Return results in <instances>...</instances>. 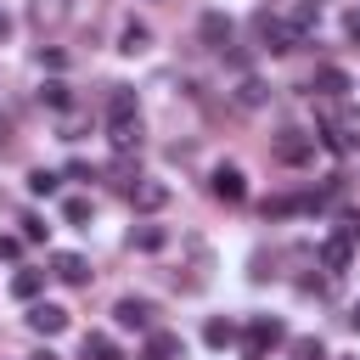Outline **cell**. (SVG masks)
<instances>
[{"label":"cell","instance_id":"6da1fadb","mask_svg":"<svg viewBox=\"0 0 360 360\" xmlns=\"http://www.w3.org/2000/svg\"><path fill=\"white\" fill-rule=\"evenodd\" d=\"M321 141H326L338 158L360 152V107H332V112L321 118Z\"/></svg>","mask_w":360,"mask_h":360},{"label":"cell","instance_id":"7a4b0ae2","mask_svg":"<svg viewBox=\"0 0 360 360\" xmlns=\"http://www.w3.org/2000/svg\"><path fill=\"white\" fill-rule=\"evenodd\" d=\"M259 39H264V51H276V56H287V51L304 45V39L292 34V22H281V17H270V11L259 17Z\"/></svg>","mask_w":360,"mask_h":360},{"label":"cell","instance_id":"3957f363","mask_svg":"<svg viewBox=\"0 0 360 360\" xmlns=\"http://www.w3.org/2000/svg\"><path fill=\"white\" fill-rule=\"evenodd\" d=\"M208 191H214L219 202H242V197H248V174H242L236 163H219V169L208 174Z\"/></svg>","mask_w":360,"mask_h":360},{"label":"cell","instance_id":"277c9868","mask_svg":"<svg viewBox=\"0 0 360 360\" xmlns=\"http://www.w3.org/2000/svg\"><path fill=\"white\" fill-rule=\"evenodd\" d=\"M152 315H158V309H152L146 298H118V304H112V321H118V326H129V332H158V326H152Z\"/></svg>","mask_w":360,"mask_h":360},{"label":"cell","instance_id":"5b68a950","mask_svg":"<svg viewBox=\"0 0 360 360\" xmlns=\"http://www.w3.org/2000/svg\"><path fill=\"white\" fill-rule=\"evenodd\" d=\"M107 141H112L118 158L141 152V112H135V118H107Z\"/></svg>","mask_w":360,"mask_h":360},{"label":"cell","instance_id":"8992f818","mask_svg":"<svg viewBox=\"0 0 360 360\" xmlns=\"http://www.w3.org/2000/svg\"><path fill=\"white\" fill-rule=\"evenodd\" d=\"M309 158H315V135L287 129V135L276 141V163H292V169H298V163H309Z\"/></svg>","mask_w":360,"mask_h":360},{"label":"cell","instance_id":"52a82bcc","mask_svg":"<svg viewBox=\"0 0 360 360\" xmlns=\"http://www.w3.org/2000/svg\"><path fill=\"white\" fill-rule=\"evenodd\" d=\"M28 326L39 338H56V332H68V309L62 304H28Z\"/></svg>","mask_w":360,"mask_h":360},{"label":"cell","instance_id":"ba28073f","mask_svg":"<svg viewBox=\"0 0 360 360\" xmlns=\"http://www.w3.org/2000/svg\"><path fill=\"white\" fill-rule=\"evenodd\" d=\"M287 332H281V321H270V315H259L253 326H248V360H259L264 349H276Z\"/></svg>","mask_w":360,"mask_h":360},{"label":"cell","instance_id":"9c48e42d","mask_svg":"<svg viewBox=\"0 0 360 360\" xmlns=\"http://www.w3.org/2000/svg\"><path fill=\"white\" fill-rule=\"evenodd\" d=\"M51 276L68 281V287H84L90 281V264H84V253H51Z\"/></svg>","mask_w":360,"mask_h":360},{"label":"cell","instance_id":"30bf717a","mask_svg":"<svg viewBox=\"0 0 360 360\" xmlns=\"http://www.w3.org/2000/svg\"><path fill=\"white\" fill-rule=\"evenodd\" d=\"M129 202H135L141 214H158V208L169 202V186H163V180H135V186H129Z\"/></svg>","mask_w":360,"mask_h":360},{"label":"cell","instance_id":"8fae6325","mask_svg":"<svg viewBox=\"0 0 360 360\" xmlns=\"http://www.w3.org/2000/svg\"><path fill=\"white\" fill-rule=\"evenodd\" d=\"M349 259H354V242H349V236H326V242H321V264H326L332 276L349 270Z\"/></svg>","mask_w":360,"mask_h":360},{"label":"cell","instance_id":"7c38bea8","mask_svg":"<svg viewBox=\"0 0 360 360\" xmlns=\"http://www.w3.org/2000/svg\"><path fill=\"white\" fill-rule=\"evenodd\" d=\"M180 354H186L180 332H146V360H180Z\"/></svg>","mask_w":360,"mask_h":360},{"label":"cell","instance_id":"4fadbf2b","mask_svg":"<svg viewBox=\"0 0 360 360\" xmlns=\"http://www.w3.org/2000/svg\"><path fill=\"white\" fill-rule=\"evenodd\" d=\"M118 51H124V56H141V51H152V28L129 17V22H124V34H118Z\"/></svg>","mask_w":360,"mask_h":360},{"label":"cell","instance_id":"5bb4252c","mask_svg":"<svg viewBox=\"0 0 360 360\" xmlns=\"http://www.w3.org/2000/svg\"><path fill=\"white\" fill-rule=\"evenodd\" d=\"M202 39H208L214 51H225V45H231V17H219V11H202Z\"/></svg>","mask_w":360,"mask_h":360},{"label":"cell","instance_id":"9a60e30c","mask_svg":"<svg viewBox=\"0 0 360 360\" xmlns=\"http://www.w3.org/2000/svg\"><path fill=\"white\" fill-rule=\"evenodd\" d=\"M39 287H45V270H17L11 276V298H22V304H34Z\"/></svg>","mask_w":360,"mask_h":360},{"label":"cell","instance_id":"2e32d148","mask_svg":"<svg viewBox=\"0 0 360 360\" xmlns=\"http://www.w3.org/2000/svg\"><path fill=\"white\" fill-rule=\"evenodd\" d=\"M129 242H135L141 253H163V248H169V231H163V225H135Z\"/></svg>","mask_w":360,"mask_h":360},{"label":"cell","instance_id":"e0dca14e","mask_svg":"<svg viewBox=\"0 0 360 360\" xmlns=\"http://www.w3.org/2000/svg\"><path fill=\"white\" fill-rule=\"evenodd\" d=\"M315 90H321V96H343V90H349V73H343V68H321V73H315Z\"/></svg>","mask_w":360,"mask_h":360},{"label":"cell","instance_id":"ac0fdd59","mask_svg":"<svg viewBox=\"0 0 360 360\" xmlns=\"http://www.w3.org/2000/svg\"><path fill=\"white\" fill-rule=\"evenodd\" d=\"M107 118H135V90L112 84V96H107Z\"/></svg>","mask_w":360,"mask_h":360},{"label":"cell","instance_id":"d6986e66","mask_svg":"<svg viewBox=\"0 0 360 360\" xmlns=\"http://www.w3.org/2000/svg\"><path fill=\"white\" fill-rule=\"evenodd\" d=\"M231 338H236V326H231V321H219V315H214V321L202 326V343H208V349H225Z\"/></svg>","mask_w":360,"mask_h":360},{"label":"cell","instance_id":"ffe728a7","mask_svg":"<svg viewBox=\"0 0 360 360\" xmlns=\"http://www.w3.org/2000/svg\"><path fill=\"white\" fill-rule=\"evenodd\" d=\"M84 360H118V343L101 338V332H90V338H84Z\"/></svg>","mask_w":360,"mask_h":360},{"label":"cell","instance_id":"44dd1931","mask_svg":"<svg viewBox=\"0 0 360 360\" xmlns=\"http://www.w3.org/2000/svg\"><path fill=\"white\" fill-rule=\"evenodd\" d=\"M68 17V0H34V22L39 28H51V22H62Z\"/></svg>","mask_w":360,"mask_h":360},{"label":"cell","instance_id":"7402d4cb","mask_svg":"<svg viewBox=\"0 0 360 360\" xmlns=\"http://www.w3.org/2000/svg\"><path fill=\"white\" fill-rule=\"evenodd\" d=\"M287 22H292V34H298V39H309V28L321 22V11H315V6H298V11L287 17Z\"/></svg>","mask_w":360,"mask_h":360},{"label":"cell","instance_id":"603a6c76","mask_svg":"<svg viewBox=\"0 0 360 360\" xmlns=\"http://www.w3.org/2000/svg\"><path fill=\"white\" fill-rule=\"evenodd\" d=\"M39 101H45V107H56V112H68V101H73V96H68V84H62V79H51V84L39 90Z\"/></svg>","mask_w":360,"mask_h":360},{"label":"cell","instance_id":"cb8c5ba5","mask_svg":"<svg viewBox=\"0 0 360 360\" xmlns=\"http://www.w3.org/2000/svg\"><path fill=\"white\" fill-rule=\"evenodd\" d=\"M56 186H62V180H56L51 169H28V191H34V197H51Z\"/></svg>","mask_w":360,"mask_h":360},{"label":"cell","instance_id":"d4e9b609","mask_svg":"<svg viewBox=\"0 0 360 360\" xmlns=\"http://www.w3.org/2000/svg\"><path fill=\"white\" fill-rule=\"evenodd\" d=\"M264 96H270V90H264L259 79H242V90H236V101H242V107H264Z\"/></svg>","mask_w":360,"mask_h":360},{"label":"cell","instance_id":"484cf974","mask_svg":"<svg viewBox=\"0 0 360 360\" xmlns=\"http://www.w3.org/2000/svg\"><path fill=\"white\" fill-rule=\"evenodd\" d=\"M62 219H68V225H84V219H90V197H68V202H62Z\"/></svg>","mask_w":360,"mask_h":360},{"label":"cell","instance_id":"4316f807","mask_svg":"<svg viewBox=\"0 0 360 360\" xmlns=\"http://www.w3.org/2000/svg\"><path fill=\"white\" fill-rule=\"evenodd\" d=\"M292 360H326L321 338H298V343H292Z\"/></svg>","mask_w":360,"mask_h":360},{"label":"cell","instance_id":"83f0119b","mask_svg":"<svg viewBox=\"0 0 360 360\" xmlns=\"http://www.w3.org/2000/svg\"><path fill=\"white\" fill-rule=\"evenodd\" d=\"M338 236H349V242H360V214H343V225H338Z\"/></svg>","mask_w":360,"mask_h":360},{"label":"cell","instance_id":"f1b7e54d","mask_svg":"<svg viewBox=\"0 0 360 360\" xmlns=\"http://www.w3.org/2000/svg\"><path fill=\"white\" fill-rule=\"evenodd\" d=\"M22 253V236H0V259H17Z\"/></svg>","mask_w":360,"mask_h":360},{"label":"cell","instance_id":"f546056e","mask_svg":"<svg viewBox=\"0 0 360 360\" xmlns=\"http://www.w3.org/2000/svg\"><path fill=\"white\" fill-rule=\"evenodd\" d=\"M343 28H349V39H354V45H360V6H354V11H349V17H343Z\"/></svg>","mask_w":360,"mask_h":360},{"label":"cell","instance_id":"4dcf8cb0","mask_svg":"<svg viewBox=\"0 0 360 360\" xmlns=\"http://www.w3.org/2000/svg\"><path fill=\"white\" fill-rule=\"evenodd\" d=\"M349 326H354V332H360V298H354V304H349Z\"/></svg>","mask_w":360,"mask_h":360},{"label":"cell","instance_id":"1f68e13d","mask_svg":"<svg viewBox=\"0 0 360 360\" xmlns=\"http://www.w3.org/2000/svg\"><path fill=\"white\" fill-rule=\"evenodd\" d=\"M6 34H11V17H6V11H0V39H6Z\"/></svg>","mask_w":360,"mask_h":360},{"label":"cell","instance_id":"d6a6232c","mask_svg":"<svg viewBox=\"0 0 360 360\" xmlns=\"http://www.w3.org/2000/svg\"><path fill=\"white\" fill-rule=\"evenodd\" d=\"M28 360H56V354H51V349H39V354H28Z\"/></svg>","mask_w":360,"mask_h":360},{"label":"cell","instance_id":"836d02e7","mask_svg":"<svg viewBox=\"0 0 360 360\" xmlns=\"http://www.w3.org/2000/svg\"><path fill=\"white\" fill-rule=\"evenodd\" d=\"M6 129H11V118H6V112H0V135H6Z\"/></svg>","mask_w":360,"mask_h":360}]
</instances>
